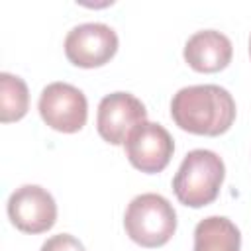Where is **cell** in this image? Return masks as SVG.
I'll list each match as a JSON object with an SVG mask.
<instances>
[{
	"mask_svg": "<svg viewBox=\"0 0 251 251\" xmlns=\"http://www.w3.org/2000/svg\"><path fill=\"white\" fill-rule=\"evenodd\" d=\"M116 51L118 35L102 22L78 24L65 37V55L75 67H102L116 55Z\"/></svg>",
	"mask_w": 251,
	"mask_h": 251,
	"instance_id": "5b68a950",
	"label": "cell"
},
{
	"mask_svg": "<svg viewBox=\"0 0 251 251\" xmlns=\"http://www.w3.org/2000/svg\"><path fill=\"white\" fill-rule=\"evenodd\" d=\"M124 227L131 241L141 247L165 245L176 229V212L173 204L155 192L135 196L124 214Z\"/></svg>",
	"mask_w": 251,
	"mask_h": 251,
	"instance_id": "3957f363",
	"label": "cell"
},
{
	"mask_svg": "<svg viewBox=\"0 0 251 251\" xmlns=\"http://www.w3.org/2000/svg\"><path fill=\"white\" fill-rule=\"evenodd\" d=\"M41 120L63 133H75L82 129L88 118V102L80 88L69 82L47 84L37 102Z\"/></svg>",
	"mask_w": 251,
	"mask_h": 251,
	"instance_id": "277c9868",
	"label": "cell"
},
{
	"mask_svg": "<svg viewBox=\"0 0 251 251\" xmlns=\"http://www.w3.org/2000/svg\"><path fill=\"white\" fill-rule=\"evenodd\" d=\"M231 41L218 29H200L184 43V61L198 73H218L231 61Z\"/></svg>",
	"mask_w": 251,
	"mask_h": 251,
	"instance_id": "9c48e42d",
	"label": "cell"
},
{
	"mask_svg": "<svg viewBox=\"0 0 251 251\" xmlns=\"http://www.w3.org/2000/svg\"><path fill=\"white\" fill-rule=\"evenodd\" d=\"M39 251H86L84 245L71 233H57L43 241Z\"/></svg>",
	"mask_w": 251,
	"mask_h": 251,
	"instance_id": "7c38bea8",
	"label": "cell"
},
{
	"mask_svg": "<svg viewBox=\"0 0 251 251\" xmlns=\"http://www.w3.org/2000/svg\"><path fill=\"white\" fill-rule=\"evenodd\" d=\"M249 57H251V35H249Z\"/></svg>",
	"mask_w": 251,
	"mask_h": 251,
	"instance_id": "4fadbf2b",
	"label": "cell"
},
{
	"mask_svg": "<svg viewBox=\"0 0 251 251\" xmlns=\"http://www.w3.org/2000/svg\"><path fill=\"white\" fill-rule=\"evenodd\" d=\"M8 218L25 233H41L53 227L57 220V202L49 190L39 184H24L8 198Z\"/></svg>",
	"mask_w": 251,
	"mask_h": 251,
	"instance_id": "52a82bcc",
	"label": "cell"
},
{
	"mask_svg": "<svg viewBox=\"0 0 251 251\" xmlns=\"http://www.w3.org/2000/svg\"><path fill=\"white\" fill-rule=\"evenodd\" d=\"M239 227L226 216H208L194 227L192 251H239Z\"/></svg>",
	"mask_w": 251,
	"mask_h": 251,
	"instance_id": "30bf717a",
	"label": "cell"
},
{
	"mask_svg": "<svg viewBox=\"0 0 251 251\" xmlns=\"http://www.w3.org/2000/svg\"><path fill=\"white\" fill-rule=\"evenodd\" d=\"M226 176L222 157L210 149H192L184 155L175 178L173 190L180 204L202 208L216 200Z\"/></svg>",
	"mask_w": 251,
	"mask_h": 251,
	"instance_id": "7a4b0ae2",
	"label": "cell"
},
{
	"mask_svg": "<svg viewBox=\"0 0 251 251\" xmlns=\"http://www.w3.org/2000/svg\"><path fill=\"white\" fill-rule=\"evenodd\" d=\"M147 120L145 104L131 92L106 94L98 104L96 129L100 137L112 145L126 143L135 126Z\"/></svg>",
	"mask_w": 251,
	"mask_h": 251,
	"instance_id": "8992f818",
	"label": "cell"
},
{
	"mask_svg": "<svg viewBox=\"0 0 251 251\" xmlns=\"http://www.w3.org/2000/svg\"><path fill=\"white\" fill-rule=\"evenodd\" d=\"M124 147L129 163L137 171L159 173L169 165L175 151V141L161 124L145 120L131 129Z\"/></svg>",
	"mask_w": 251,
	"mask_h": 251,
	"instance_id": "ba28073f",
	"label": "cell"
},
{
	"mask_svg": "<svg viewBox=\"0 0 251 251\" xmlns=\"http://www.w3.org/2000/svg\"><path fill=\"white\" fill-rule=\"evenodd\" d=\"M29 108V90L24 78L0 73V120L4 124L22 120Z\"/></svg>",
	"mask_w": 251,
	"mask_h": 251,
	"instance_id": "8fae6325",
	"label": "cell"
},
{
	"mask_svg": "<svg viewBox=\"0 0 251 251\" xmlns=\"http://www.w3.org/2000/svg\"><path fill=\"white\" fill-rule=\"evenodd\" d=\"M175 124L196 135L226 133L235 120V100L220 84H192L180 88L171 100Z\"/></svg>",
	"mask_w": 251,
	"mask_h": 251,
	"instance_id": "6da1fadb",
	"label": "cell"
}]
</instances>
